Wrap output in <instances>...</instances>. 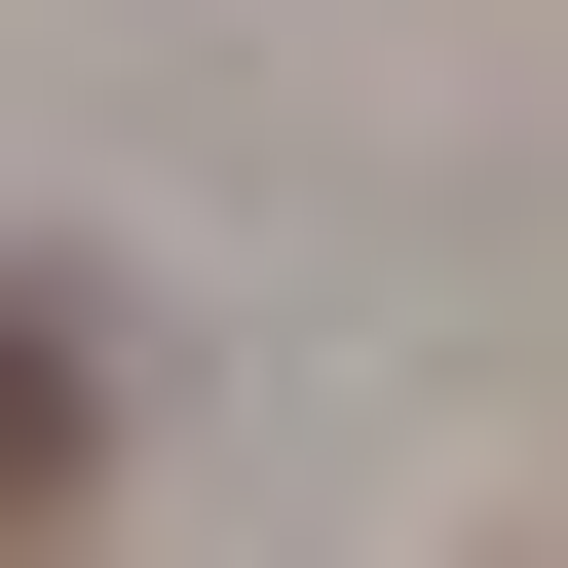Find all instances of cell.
<instances>
[{
    "mask_svg": "<svg viewBox=\"0 0 568 568\" xmlns=\"http://www.w3.org/2000/svg\"><path fill=\"white\" fill-rule=\"evenodd\" d=\"M77 455H114V342H77V304H0V530H39Z\"/></svg>",
    "mask_w": 568,
    "mask_h": 568,
    "instance_id": "obj_1",
    "label": "cell"
}]
</instances>
